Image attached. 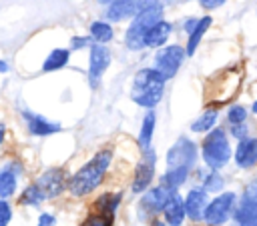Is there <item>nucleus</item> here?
<instances>
[{"instance_id":"f257e3e1","label":"nucleus","mask_w":257,"mask_h":226,"mask_svg":"<svg viewBox=\"0 0 257 226\" xmlns=\"http://www.w3.org/2000/svg\"><path fill=\"white\" fill-rule=\"evenodd\" d=\"M114 158V150L112 148H100L90 160H86L72 176L68 182V192L74 198H84L88 194H92L104 180L110 164Z\"/></svg>"},{"instance_id":"f03ea898","label":"nucleus","mask_w":257,"mask_h":226,"mask_svg":"<svg viewBox=\"0 0 257 226\" xmlns=\"http://www.w3.org/2000/svg\"><path fill=\"white\" fill-rule=\"evenodd\" d=\"M165 82L167 78L157 72L153 66L141 68L133 76V86H131V100L147 110H155V106L163 100L165 94Z\"/></svg>"},{"instance_id":"7ed1b4c3","label":"nucleus","mask_w":257,"mask_h":226,"mask_svg":"<svg viewBox=\"0 0 257 226\" xmlns=\"http://www.w3.org/2000/svg\"><path fill=\"white\" fill-rule=\"evenodd\" d=\"M201 158H203V164L215 172H219L231 162L233 146L229 142V134L223 128H213L211 132L205 134L201 142Z\"/></svg>"},{"instance_id":"20e7f679","label":"nucleus","mask_w":257,"mask_h":226,"mask_svg":"<svg viewBox=\"0 0 257 226\" xmlns=\"http://www.w3.org/2000/svg\"><path fill=\"white\" fill-rule=\"evenodd\" d=\"M163 14H165L163 4H151L149 8H145L141 14H137V16L131 20V24H128V28H126V32H124V44H126V48H128L131 52H139V50L145 48V44H143L145 34H147L157 22L163 20Z\"/></svg>"},{"instance_id":"39448f33","label":"nucleus","mask_w":257,"mask_h":226,"mask_svg":"<svg viewBox=\"0 0 257 226\" xmlns=\"http://www.w3.org/2000/svg\"><path fill=\"white\" fill-rule=\"evenodd\" d=\"M237 206V194L235 192H219L215 198L209 200L205 212H203V222L205 226H225L233 218V210Z\"/></svg>"},{"instance_id":"423d86ee","label":"nucleus","mask_w":257,"mask_h":226,"mask_svg":"<svg viewBox=\"0 0 257 226\" xmlns=\"http://www.w3.org/2000/svg\"><path fill=\"white\" fill-rule=\"evenodd\" d=\"M157 174V152L153 148L143 150V156L139 158L135 172H133V180H131V194L141 196L143 192H147L155 180Z\"/></svg>"},{"instance_id":"0eeeda50","label":"nucleus","mask_w":257,"mask_h":226,"mask_svg":"<svg viewBox=\"0 0 257 226\" xmlns=\"http://www.w3.org/2000/svg\"><path fill=\"white\" fill-rule=\"evenodd\" d=\"M171 194H173V190H169L161 184L143 192L141 198H139V204H137L139 218L145 220V222H151L153 218H157V214H161V210H163V206H165V202Z\"/></svg>"},{"instance_id":"6e6552de","label":"nucleus","mask_w":257,"mask_h":226,"mask_svg":"<svg viewBox=\"0 0 257 226\" xmlns=\"http://www.w3.org/2000/svg\"><path fill=\"white\" fill-rule=\"evenodd\" d=\"M197 158H199V146L187 138V136H181L177 138V142L167 150V168H177V166H183V168H195L197 164Z\"/></svg>"},{"instance_id":"1a4fd4ad","label":"nucleus","mask_w":257,"mask_h":226,"mask_svg":"<svg viewBox=\"0 0 257 226\" xmlns=\"http://www.w3.org/2000/svg\"><path fill=\"white\" fill-rule=\"evenodd\" d=\"M185 56H187V54H185V48L179 46V44L163 46V48L157 50V54H155L153 68H155L157 72H161V74L169 80V78H173V76L179 72V68H181Z\"/></svg>"},{"instance_id":"9d476101","label":"nucleus","mask_w":257,"mask_h":226,"mask_svg":"<svg viewBox=\"0 0 257 226\" xmlns=\"http://www.w3.org/2000/svg\"><path fill=\"white\" fill-rule=\"evenodd\" d=\"M110 62H112V52H110L108 46L92 44L88 48V70H86V74H88L90 88H96L100 84V80H102L104 72L108 70Z\"/></svg>"},{"instance_id":"9b49d317","label":"nucleus","mask_w":257,"mask_h":226,"mask_svg":"<svg viewBox=\"0 0 257 226\" xmlns=\"http://www.w3.org/2000/svg\"><path fill=\"white\" fill-rule=\"evenodd\" d=\"M68 182H70V174L62 166H52V168L44 170L36 180V184L42 188L46 200L64 194V190H68Z\"/></svg>"},{"instance_id":"f8f14e48","label":"nucleus","mask_w":257,"mask_h":226,"mask_svg":"<svg viewBox=\"0 0 257 226\" xmlns=\"http://www.w3.org/2000/svg\"><path fill=\"white\" fill-rule=\"evenodd\" d=\"M151 4H161V0H120V2L106 6L104 18H106V22H122L128 18L133 20L137 14H141Z\"/></svg>"},{"instance_id":"ddd939ff","label":"nucleus","mask_w":257,"mask_h":226,"mask_svg":"<svg viewBox=\"0 0 257 226\" xmlns=\"http://www.w3.org/2000/svg\"><path fill=\"white\" fill-rule=\"evenodd\" d=\"M239 82H241V74L235 70V68H229L225 72H221L215 80H213V86H215V98L211 100L213 102V108L227 102L239 88Z\"/></svg>"},{"instance_id":"4468645a","label":"nucleus","mask_w":257,"mask_h":226,"mask_svg":"<svg viewBox=\"0 0 257 226\" xmlns=\"http://www.w3.org/2000/svg\"><path fill=\"white\" fill-rule=\"evenodd\" d=\"M120 202H122V194L120 192H102L92 202V212L102 220L104 226H112Z\"/></svg>"},{"instance_id":"2eb2a0df","label":"nucleus","mask_w":257,"mask_h":226,"mask_svg":"<svg viewBox=\"0 0 257 226\" xmlns=\"http://www.w3.org/2000/svg\"><path fill=\"white\" fill-rule=\"evenodd\" d=\"M22 172L24 168L18 160H10L0 168V198L2 200H10L12 196H16Z\"/></svg>"},{"instance_id":"dca6fc26","label":"nucleus","mask_w":257,"mask_h":226,"mask_svg":"<svg viewBox=\"0 0 257 226\" xmlns=\"http://www.w3.org/2000/svg\"><path fill=\"white\" fill-rule=\"evenodd\" d=\"M22 120L26 124L28 134H32V136L44 138V136H52V134L62 130V126L58 122H52L46 116H42L38 112H32V110H22Z\"/></svg>"},{"instance_id":"f3484780","label":"nucleus","mask_w":257,"mask_h":226,"mask_svg":"<svg viewBox=\"0 0 257 226\" xmlns=\"http://www.w3.org/2000/svg\"><path fill=\"white\" fill-rule=\"evenodd\" d=\"M185 214L191 222H203V212L209 204V192L203 188V186H193L185 198Z\"/></svg>"},{"instance_id":"a211bd4d","label":"nucleus","mask_w":257,"mask_h":226,"mask_svg":"<svg viewBox=\"0 0 257 226\" xmlns=\"http://www.w3.org/2000/svg\"><path fill=\"white\" fill-rule=\"evenodd\" d=\"M233 160L241 170H251L257 166V138L247 136L237 142L233 150Z\"/></svg>"},{"instance_id":"6ab92c4d","label":"nucleus","mask_w":257,"mask_h":226,"mask_svg":"<svg viewBox=\"0 0 257 226\" xmlns=\"http://www.w3.org/2000/svg\"><path fill=\"white\" fill-rule=\"evenodd\" d=\"M161 214H163V222H165L167 226H183L185 220H187L183 196H181L179 192H173V194L167 198V202H165Z\"/></svg>"},{"instance_id":"aec40b11","label":"nucleus","mask_w":257,"mask_h":226,"mask_svg":"<svg viewBox=\"0 0 257 226\" xmlns=\"http://www.w3.org/2000/svg\"><path fill=\"white\" fill-rule=\"evenodd\" d=\"M173 34V24L169 20H161L157 22L147 34H145V48H163L169 40V36Z\"/></svg>"},{"instance_id":"412c9836","label":"nucleus","mask_w":257,"mask_h":226,"mask_svg":"<svg viewBox=\"0 0 257 226\" xmlns=\"http://www.w3.org/2000/svg\"><path fill=\"white\" fill-rule=\"evenodd\" d=\"M155 126H157V112L155 110H147L143 120H141V128H139V136H137V142H139V148L141 150H149L153 148V134H155Z\"/></svg>"},{"instance_id":"4be33fe9","label":"nucleus","mask_w":257,"mask_h":226,"mask_svg":"<svg viewBox=\"0 0 257 226\" xmlns=\"http://www.w3.org/2000/svg\"><path fill=\"white\" fill-rule=\"evenodd\" d=\"M191 176V168H183V166H177V168H167L165 174L161 176V186L173 190V192H179V188L189 180Z\"/></svg>"},{"instance_id":"5701e85b","label":"nucleus","mask_w":257,"mask_h":226,"mask_svg":"<svg viewBox=\"0 0 257 226\" xmlns=\"http://www.w3.org/2000/svg\"><path fill=\"white\" fill-rule=\"evenodd\" d=\"M88 36H90L92 44H104L106 46L110 40H114V28L106 20H92L88 26Z\"/></svg>"},{"instance_id":"b1692460","label":"nucleus","mask_w":257,"mask_h":226,"mask_svg":"<svg viewBox=\"0 0 257 226\" xmlns=\"http://www.w3.org/2000/svg\"><path fill=\"white\" fill-rule=\"evenodd\" d=\"M217 120H219V110L213 108V106H209L207 110H203L191 122V132H195V134H207V132H211L217 126Z\"/></svg>"},{"instance_id":"393cba45","label":"nucleus","mask_w":257,"mask_h":226,"mask_svg":"<svg viewBox=\"0 0 257 226\" xmlns=\"http://www.w3.org/2000/svg\"><path fill=\"white\" fill-rule=\"evenodd\" d=\"M70 62V50L68 48H52L48 56L42 62V72H56L68 66Z\"/></svg>"},{"instance_id":"a878e982","label":"nucleus","mask_w":257,"mask_h":226,"mask_svg":"<svg viewBox=\"0 0 257 226\" xmlns=\"http://www.w3.org/2000/svg\"><path fill=\"white\" fill-rule=\"evenodd\" d=\"M211 16H201L199 20H197V24H195V28L189 32V40H187V46H185V54L187 56H193L195 54V50H197V46H199V42H201V38L205 36V32L209 30V26H211Z\"/></svg>"},{"instance_id":"bb28decb","label":"nucleus","mask_w":257,"mask_h":226,"mask_svg":"<svg viewBox=\"0 0 257 226\" xmlns=\"http://www.w3.org/2000/svg\"><path fill=\"white\" fill-rule=\"evenodd\" d=\"M44 200H46V196H44L42 188H40L36 182L28 184V186L22 190L20 198H18V202H20L22 206H30V208H36V206H40Z\"/></svg>"},{"instance_id":"cd10ccee","label":"nucleus","mask_w":257,"mask_h":226,"mask_svg":"<svg viewBox=\"0 0 257 226\" xmlns=\"http://www.w3.org/2000/svg\"><path fill=\"white\" fill-rule=\"evenodd\" d=\"M223 178H221V174L219 172H215V170H209L207 174H205V178H203V188L211 194H217V192H221L223 190Z\"/></svg>"},{"instance_id":"c85d7f7f","label":"nucleus","mask_w":257,"mask_h":226,"mask_svg":"<svg viewBox=\"0 0 257 226\" xmlns=\"http://www.w3.org/2000/svg\"><path fill=\"white\" fill-rule=\"evenodd\" d=\"M247 108L245 106H241V104H235V106H231L229 108V112H227V122L231 124V126H237V124H245L247 122Z\"/></svg>"},{"instance_id":"c756f323","label":"nucleus","mask_w":257,"mask_h":226,"mask_svg":"<svg viewBox=\"0 0 257 226\" xmlns=\"http://www.w3.org/2000/svg\"><path fill=\"white\" fill-rule=\"evenodd\" d=\"M90 46H92V40H90L88 34H84V36L76 34V36L70 38V46H68V50H70V52H72V50H84V48H90Z\"/></svg>"},{"instance_id":"7c9ffc66","label":"nucleus","mask_w":257,"mask_h":226,"mask_svg":"<svg viewBox=\"0 0 257 226\" xmlns=\"http://www.w3.org/2000/svg\"><path fill=\"white\" fill-rule=\"evenodd\" d=\"M14 212H12V204L8 200H2L0 198V226H8L10 220H12Z\"/></svg>"},{"instance_id":"2f4dec72","label":"nucleus","mask_w":257,"mask_h":226,"mask_svg":"<svg viewBox=\"0 0 257 226\" xmlns=\"http://www.w3.org/2000/svg\"><path fill=\"white\" fill-rule=\"evenodd\" d=\"M36 226H56V216L52 212H40Z\"/></svg>"},{"instance_id":"473e14b6","label":"nucleus","mask_w":257,"mask_h":226,"mask_svg":"<svg viewBox=\"0 0 257 226\" xmlns=\"http://www.w3.org/2000/svg\"><path fill=\"white\" fill-rule=\"evenodd\" d=\"M231 136L233 138H237V142L239 140H243V138H247V126L245 124H237V126H231Z\"/></svg>"},{"instance_id":"72a5a7b5","label":"nucleus","mask_w":257,"mask_h":226,"mask_svg":"<svg viewBox=\"0 0 257 226\" xmlns=\"http://www.w3.org/2000/svg\"><path fill=\"white\" fill-rule=\"evenodd\" d=\"M80 226H104V224H102V220H100L94 212H90V214L80 222Z\"/></svg>"},{"instance_id":"f704fd0d","label":"nucleus","mask_w":257,"mask_h":226,"mask_svg":"<svg viewBox=\"0 0 257 226\" xmlns=\"http://www.w3.org/2000/svg\"><path fill=\"white\" fill-rule=\"evenodd\" d=\"M227 0H199V4L203 6V8H207V10H215V8H219V6H223Z\"/></svg>"},{"instance_id":"c9c22d12","label":"nucleus","mask_w":257,"mask_h":226,"mask_svg":"<svg viewBox=\"0 0 257 226\" xmlns=\"http://www.w3.org/2000/svg\"><path fill=\"white\" fill-rule=\"evenodd\" d=\"M197 20H199V18H187V20H185V24H183V28H185V32H187V34H189V32H191V30L195 28V24H197Z\"/></svg>"},{"instance_id":"e433bc0d","label":"nucleus","mask_w":257,"mask_h":226,"mask_svg":"<svg viewBox=\"0 0 257 226\" xmlns=\"http://www.w3.org/2000/svg\"><path fill=\"white\" fill-rule=\"evenodd\" d=\"M4 140H6V124L0 122V146L4 144Z\"/></svg>"},{"instance_id":"4c0bfd02","label":"nucleus","mask_w":257,"mask_h":226,"mask_svg":"<svg viewBox=\"0 0 257 226\" xmlns=\"http://www.w3.org/2000/svg\"><path fill=\"white\" fill-rule=\"evenodd\" d=\"M10 70V64L6 62V60H0V74H4V72H8Z\"/></svg>"},{"instance_id":"58836bf2","label":"nucleus","mask_w":257,"mask_h":226,"mask_svg":"<svg viewBox=\"0 0 257 226\" xmlns=\"http://www.w3.org/2000/svg\"><path fill=\"white\" fill-rule=\"evenodd\" d=\"M147 226H167V224H165V222H163L161 218H153V220H151V222H149Z\"/></svg>"},{"instance_id":"ea45409f","label":"nucleus","mask_w":257,"mask_h":226,"mask_svg":"<svg viewBox=\"0 0 257 226\" xmlns=\"http://www.w3.org/2000/svg\"><path fill=\"white\" fill-rule=\"evenodd\" d=\"M98 4H102V6H110V4H114V2H120V0H96Z\"/></svg>"},{"instance_id":"a19ab883","label":"nucleus","mask_w":257,"mask_h":226,"mask_svg":"<svg viewBox=\"0 0 257 226\" xmlns=\"http://www.w3.org/2000/svg\"><path fill=\"white\" fill-rule=\"evenodd\" d=\"M247 196H249L251 200H255V202H257V192H255V194H251V192H247Z\"/></svg>"},{"instance_id":"79ce46f5","label":"nucleus","mask_w":257,"mask_h":226,"mask_svg":"<svg viewBox=\"0 0 257 226\" xmlns=\"http://www.w3.org/2000/svg\"><path fill=\"white\" fill-rule=\"evenodd\" d=\"M251 108H253V112H255V114H257V100H255V102H253V106H251Z\"/></svg>"}]
</instances>
